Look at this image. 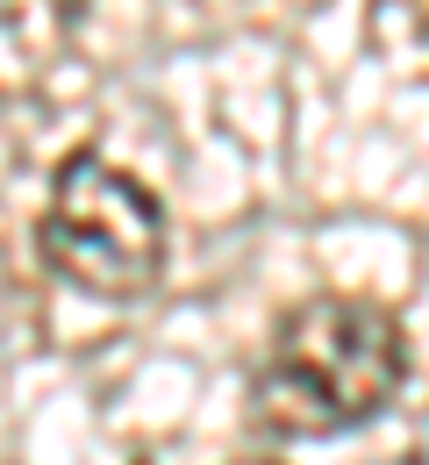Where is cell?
Returning a JSON list of instances; mask_svg holds the SVG:
<instances>
[{
  "instance_id": "4",
  "label": "cell",
  "mask_w": 429,
  "mask_h": 465,
  "mask_svg": "<svg viewBox=\"0 0 429 465\" xmlns=\"http://www.w3.org/2000/svg\"><path fill=\"white\" fill-rule=\"evenodd\" d=\"M229 465H279V459H229Z\"/></svg>"
},
{
  "instance_id": "2",
  "label": "cell",
  "mask_w": 429,
  "mask_h": 465,
  "mask_svg": "<svg viewBox=\"0 0 429 465\" xmlns=\"http://www.w3.org/2000/svg\"><path fill=\"white\" fill-rule=\"evenodd\" d=\"M36 251L64 287L93 301H143L165 280V208L136 173L101 151H72L51 173V201L36 223Z\"/></svg>"
},
{
  "instance_id": "3",
  "label": "cell",
  "mask_w": 429,
  "mask_h": 465,
  "mask_svg": "<svg viewBox=\"0 0 429 465\" xmlns=\"http://www.w3.org/2000/svg\"><path fill=\"white\" fill-rule=\"evenodd\" d=\"M86 7H93V0H51V15H58L64 29H72V22H79V15H86Z\"/></svg>"
},
{
  "instance_id": "1",
  "label": "cell",
  "mask_w": 429,
  "mask_h": 465,
  "mask_svg": "<svg viewBox=\"0 0 429 465\" xmlns=\"http://www.w3.org/2000/svg\"><path fill=\"white\" fill-rule=\"evenodd\" d=\"M408 387V330L386 301L315 293L287 308L265 365L250 372V430L279 444H322L379 422Z\"/></svg>"
}]
</instances>
